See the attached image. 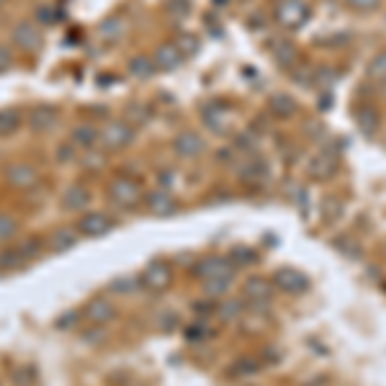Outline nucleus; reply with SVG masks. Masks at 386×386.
Returning <instances> with one entry per match:
<instances>
[{"instance_id":"1","label":"nucleus","mask_w":386,"mask_h":386,"mask_svg":"<svg viewBox=\"0 0 386 386\" xmlns=\"http://www.w3.org/2000/svg\"><path fill=\"white\" fill-rule=\"evenodd\" d=\"M106 193H108L111 206L119 208V211H129V208H134L142 201V186L134 178H129V175L113 178L108 183V191Z\"/></svg>"},{"instance_id":"2","label":"nucleus","mask_w":386,"mask_h":386,"mask_svg":"<svg viewBox=\"0 0 386 386\" xmlns=\"http://www.w3.org/2000/svg\"><path fill=\"white\" fill-rule=\"evenodd\" d=\"M232 273H235L232 260L222 258V255H208V258H201L199 263L193 266V275H196L201 283L216 281V278H232Z\"/></svg>"},{"instance_id":"3","label":"nucleus","mask_w":386,"mask_h":386,"mask_svg":"<svg viewBox=\"0 0 386 386\" xmlns=\"http://www.w3.org/2000/svg\"><path fill=\"white\" fill-rule=\"evenodd\" d=\"M75 230H77V235L90 239L106 237L113 230V219L108 214H104V211H82L77 224H75Z\"/></svg>"},{"instance_id":"4","label":"nucleus","mask_w":386,"mask_h":386,"mask_svg":"<svg viewBox=\"0 0 386 386\" xmlns=\"http://www.w3.org/2000/svg\"><path fill=\"white\" fill-rule=\"evenodd\" d=\"M11 42H13L15 49L21 52H39L42 49V31H39L37 21H18L11 31Z\"/></svg>"},{"instance_id":"5","label":"nucleus","mask_w":386,"mask_h":386,"mask_svg":"<svg viewBox=\"0 0 386 386\" xmlns=\"http://www.w3.org/2000/svg\"><path fill=\"white\" fill-rule=\"evenodd\" d=\"M173 283V268L168 266V263H163V260H157V263H152V266H147L144 270H142L139 275V286L147 291H155V294H160V291H165L168 286Z\"/></svg>"},{"instance_id":"6","label":"nucleus","mask_w":386,"mask_h":386,"mask_svg":"<svg viewBox=\"0 0 386 386\" xmlns=\"http://www.w3.org/2000/svg\"><path fill=\"white\" fill-rule=\"evenodd\" d=\"M101 142L106 149H124L134 142V127L129 121H108L101 129Z\"/></svg>"},{"instance_id":"7","label":"nucleus","mask_w":386,"mask_h":386,"mask_svg":"<svg viewBox=\"0 0 386 386\" xmlns=\"http://www.w3.org/2000/svg\"><path fill=\"white\" fill-rule=\"evenodd\" d=\"M306 15H309V8L304 0H278L275 3V18L286 29H297L299 23L306 21Z\"/></svg>"},{"instance_id":"8","label":"nucleus","mask_w":386,"mask_h":386,"mask_svg":"<svg viewBox=\"0 0 386 386\" xmlns=\"http://www.w3.org/2000/svg\"><path fill=\"white\" fill-rule=\"evenodd\" d=\"M39 170L31 163H13L6 168V183L15 191H31L37 186Z\"/></svg>"},{"instance_id":"9","label":"nucleus","mask_w":386,"mask_h":386,"mask_svg":"<svg viewBox=\"0 0 386 386\" xmlns=\"http://www.w3.org/2000/svg\"><path fill=\"white\" fill-rule=\"evenodd\" d=\"M273 286L283 294H301L309 289V278L297 268H281L273 275Z\"/></svg>"},{"instance_id":"10","label":"nucleus","mask_w":386,"mask_h":386,"mask_svg":"<svg viewBox=\"0 0 386 386\" xmlns=\"http://www.w3.org/2000/svg\"><path fill=\"white\" fill-rule=\"evenodd\" d=\"M144 204H147L149 214H155V216H170L178 211V201H175V196H173L168 188L149 191L147 196H144Z\"/></svg>"},{"instance_id":"11","label":"nucleus","mask_w":386,"mask_h":386,"mask_svg":"<svg viewBox=\"0 0 386 386\" xmlns=\"http://www.w3.org/2000/svg\"><path fill=\"white\" fill-rule=\"evenodd\" d=\"M237 178L245 180V183H250V186H255V183H263L268 175V168L263 160H258L255 155H242L237 160Z\"/></svg>"},{"instance_id":"12","label":"nucleus","mask_w":386,"mask_h":386,"mask_svg":"<svg viewBox=\"0 0 386 386\" xmlns=\"http://www.w3.org/2000/svg\"><path fill=\"white\" fill-rule=\"evenodd\" d=\"M337 165H340V155L335 152V149H322L317 155L312 157V163H309V175L314 180H322V178H330L335 170H337Z\"/></svg>"},{"instance_id":"13","label":"nucleus","mask_w":386,"mask_h":386,"mask_svg":"<svg viewBox=\"0 0 386 386\" xmlns=\"http://www.w3.org/2000/svg\"><path fill=\"white\" fill-rule=\"evenodd\" d=\"M173 152H175L180 160H196V157L204 152V139H201L196 132H183L173 139Z\"/></svg>"},{"instance_id":"14","label":"nucleus","mask_w":386,"mask_h":386,"mask_svg":"<svg viewBox=\"0 0 386 386\" xmlns=\"http://www.w3.org/2000/svg\"><path fill=\"white\" fill-rule=\"evenodd\" d=\"M85 317H88L93 325H108V322L116 317V306H113L111 299L93 297L88 304H85Z\"/></svg>"},{"instance_id":"15","label":"nucleus","mask_w":386,"mask_h":386,"mask_svg":"<svg viewBox=\"0 0 386 386\" xmlns=\"http://www.w3.org/2000/svg\"><path fill=\"white\" fill-rule=\"evenodd\" d=\"M242 294H245V299L250 301V304H268L270 301V294H273V286L263 278V275H253V278H247L245 283H242Z\"/></svg>"},{"instance_id":"16","label":"nucleus","mask_w":386,"mask_h":386,"mask_svg":"<svg viewBox=\"0 0 386 386\" xmlns=\"http://www.w3.org/2000/svg\"><path fill=\"white\" fill-rule=\"evenodd\" d=\"M90 199L93 196H90V191L85 186H70L62 193V208L73 211V214H82V211H88Z\"/></svg>"},{"instance_id":"17","label":"nucleus","mask_w":386,"mask_h":386,"mask_svg":"<svg viewBox=\"0 0 386 386\" xmlns=\"http://www.w3.org/2000/svg\"><path fill=\"white\" fill-rule=\"evenodd\" d=\"M77 245V230L75 227H60V230H54L46 239V247L52 250V253H67V250H73Z\"/></svg>"},{"instance_id":"18","label":"nucleus","mask_w":386,"mask_h":386,"mask_svg":"<svg viewBox=\"0 0 386 386\" xmlns=\"http://www.w3.org/2000/svg\"><path fill=\"white\" fill-rule=\"evenodd\" d=\"M180 60H183V52L175 44H160L152 54V62H155L157 70H175Z\"/></svg>"},{"instance_id":"19","label":"nucleus","mask_w":386,"mask_h":386,"mask_svg":"<svg viewBox=\"0 0 386 386\" xmlns=\"http://www.w3.org/2000/svg\"><path fill=\"white\" fill-rule=\"evenodd\" d=\"M54 124H57V108H52V106H39V108L29 111L31 132H49Z\"/></svg>"},{"instance_id":"20","label":"nucleus","mask_w":386,"mask_h":386,"mask_svg":"<svg viewBox=\"0 0 386 386\" xmlns=\"http://www.w3.org/2000/svg\"><path fill=\"white\" fill-rule=\"evenodd\" d=\"M98 137H101V132H98L93 124H77V127L70 132V144H73L75 149H90L96 144Z\"/></svg>"},{"instance_id":"21","label":"nucleus","mask_w":386,"mask_h":386,"mask_svg":"<svg viewBox=\"0 0 386 386\" xmlns=\"http://www.w3.org/2000/svg\"><path fill=\"white\" fill-rule=\"evenodd\" d=\"M129 73H132V77H137V80H147V77H152V75L157 73V67L155 62H152V57L139 54V57H132V60H129Z\"/></svg>"},{"instance_id":"22","label":"nucleus","mask_w":386,"mask_h":386,"mask_svg":"<svg viewBox=\"0 0 386 386\" xmlns=\"http://www.w3.org/2000/svg\"><path fill=\"white\" fill-rule=\"evenodd\" d=\"M23 119H21V111L15 108H0V137H11L21 129Z\"/></svg>"},{"instance_id":"23","label":"nucleus","mask_w":386,"mask_h":386,"mask_svg":"<svg viewBox=\"0 0 386 386\" xmlns=\"http://www.w3.org/2000/svg\"><path fill=\"white\" fill-rule=\"evenodd\" d=\"M121 34H124V23L119 18H106L98 26V37L104 39V42H116V39H121Z\"/></svg>"},{"instance_id":"24","label":"nucleus","mask_w":386,"mask_h":386,"mask_svg":"<svg viewBox=\"0 0 386 386\" xmlns=\"http://www.w3.org/2000/svg\"><path fill=\"white\" fill-rule=\"evenodd\" d=\"M29 260L18 253V247H8L0 253V270H15V268H23Z\"/></svg>"},{"instance_id":"25","label":"nucleus","mask_w":386,"mask_h":386,"mask_svg":"<svg viewBox=\"0 0 386 386\" xmlns=\"http://www.w3.org/2000/svg\"><path fill=\"white\" fill-rule=\"evenodd\" d=\"M270 111H273L275 116H294L297 101L291 96H275L273 101H270Z\"/></svg>"},{"instance_id":"26","label":"nucleus","mask_w":386,"mask_h":386,"mask_svg":"<svg viewBox=\"0 0 386 386\" xmlns=\"http://www.w3.org/2000/svg\"><path fill=\"white\" fill-rule=\"evenodd\" d=\"M15 232H18V224H15L13 216L0 211V245L11 242V239L15 237Z\"/></svg>"},{"instance_id":"27","label":"nucleus","mask_w":386,"mask_h":386,"mask_svg":"<svg viewBox=\"0 0 386 386\" xmlns=\"http://www.w3.org/2000/svg\"><path fill=\"white\" fill-rule=\"evenodd\" d=\"M368 77L371 80H386V49L368 62Z\"/></svg>"},{"instance_id":"28","label":"nucleus","mask_w":386,"mask_h":386,"mask_svg":"<svg viewBox=\"0 0 386 386\" xmlns=\"http://www.w3.org/2000/svg\"><path fill=\"white\" fill-rule=\"evenodd\" d=\"M15 247H18V253H21L26 260H34L39 253H42V242H39L37 237H23Z\"/></svg>"},{"instance_id":"29","label":"nucleus","mask_w":386,"mask_h":386,"mask_svg":"<svg viewBox=\"0 0 386 386\" xmlns=\"http://www.w3.org/2000/svg\"><path fill=\"white\" fill-rule=\"evenodd\" d=\"M232 286V278H216V281H206L204 283V289H206V294H211V297H222V294H227Z\"/></svg>"},{"instance_id":"30","label":"nucleus","mask_w":386,"mask_h":386,"mask_svg":"<svg viewBox=\"0 0 386 386\" xmlns=\"http://www.w3.org/2000/svg\"><path fill=\"white\" fill-rule=\"evenodd\" d=\"M239 312H242V301H224V304H219V309H216V314H219L222 320H235Z\"/></svg>"},{"instance_id":"31","label":"nucleus","mask_w":386,"mask_h":386,"mask_svg":"<svg viewBox=\"0 0 386 386\" xmlns=\"http://www.w3.org/2000/svg\"><path fill=\"white\" fill-rule=\"evenodd\" d=\"M230 260H232V266H239V263L247 266V263H255V255H253V250H247V247H235Z\"/></svg>"},{"instance_id":"32","label":"nucleus","mask_w":386,"mask_h":386,"mask_svg":"<svg viewBox=\"0 0 386 386\" xmlns=\"http://www.w3.org/2000/svg\"><path fill=\"white\" fill-rule=\"evenodd\" d=\"M34 18H37L39 26H49L54 21V8L52 6H39L34 11Z\"/></svg>"},{"instance_id":"33","label":"nucleus","mask_w":386,"mask_h":386,"mask_svg":"<svg viewBox=\"0 0 386 386\" xmlns=\"http://www.w3.org/2000/svg\"><path fill=\"white\" fill-rule=\"evenodd\" d=\"M73 157H75V147L70 142H65V144H60V147L54 149V160H57V163H70Z\"/></svg>"},{"instance_id":"34","label":"nucleus","mask_w":386,"mask_h":386,"mask_svg":"<svg viewBox=\"0 0 386 386\" xmlns=\"http://www.w3.org/2000/svg\"><path fill=\"white\" fill-rule=\"evenodd\" d=\"M322 211L327 214V219L332 222V219H337L340 216V211H342V204L337 199H327L325 201V206H322Z\"/></svg>"},{"instance_id":"35","label":"nucleus","mask_w":386,"mask_h":386,"mask_svg":"<svg viewBox=\"0 0 386 386\" xmlns=\"http://www.w3.org/2000/svg\"><path fill=\"white\" fill-rule=\"evenodd\" d=\"M206 335H208L206 325H199V322H196V325H191L186 330V337H188V340H204Z\"/></svg>"},{"instance_id":"36","label":"nucleus","mask_w":386,"mask_h":386,"mask_svg":"<svg viewBox=\"0 0 386 386\" xmlns=\"http://www.w3.org/2000/svg\"><path fill=\"white\" fill-rule=\"evenodd\" d=\"M175 325H178V317H175L173 312L160 314V320H157V327H160V330H165V332H168V330H173Z\"/></svg>"},{"instance_id":"37","label":"nucleus","mask_w":386,"mask_h":386,"mask_svg":"<svg viewBox=\"0 0 386 386\" xmlns=\"http://www.w3.org/2000/svg\"><path fill=\"white\" fill-rule=\"evenodd\" d=\"M175 46H178L180 52H188V54H191V52H196V46H199V42H196V39L188 37V34H186V37H180V39H178V44H175Z\"/></svg>"},{"instance_id":"38","label":"nucleus","mask_w":386,"mask_h":386,"mask_svg":"<svg viewBox=\"0 0 386 386\" xmlns=\"http://www.w3.org/2000/svg\"><path fill=\"white\" fill-rule=\"evenodd\" d=\"M127 116H129V121H134V124H137V121H139V124H144V121L149 119L147 108H142V106H139V108H137V106H134V108H129Z\"/></svg>"},{"instance_id":"39","label":"nucleus","mask_w":386,"mask_h":386,"mask_svg":"<svg viewBox=\"0 0 386 386\" xmlns=\"http://www.w3.org/2000/svg\"><path fill=\"white\" fill-rule=\"evenodd\" d=\"M77 320H80V314L77 312H67V314H62L60 320H57V327H60V330H67V327H73Z\"/></svg>"},{"instance_id":"40","label":"nucleus","mask_w":386,"mask_h":386,"mask_svg":"<svg viewBox=\"0 0 386 386\" xmlns=\"http://www.w3.org/2000/svg\"><path fill=\"white\" fill-rule=\"evenodd\" d=\"M82 340H85V342H101V340H104L101 325H96L93 330H85V332H82Z\"/></svg>"},{"instance_id":"41","label":"nucleus","mask_w":386,"mask_h":386,"mask_svg":"<svg viewBox=\"0 0 386 386\" xmlns=\"http://www.w3.org/2000/svg\"><path fill=\"white\" fill-rule=\"evenodd\" d=\"M11 62H13V57H11V49L0 44V73H6L8 67H11Z\"/></svg>"},{"instance_id":"42","label":"nucleus","mask_w":386,"mask_h":386,"mask_svg":"<svg viewBox=\"0 0 386 386\" xmlns=\"http://www.w3.org/2000/svg\"><path fill=\"white\" fill-rule=\"evenodd\" d=\"M132 286H139V281L134 283V281H129V278H121V281H113L111 283V289L119 291V294H127V291L132 289Z\"/></svg>"},{"instance_id":"43","label":"nucleus","mask_w":386,"mask_h":386,"mask_svg":"<svg viewBox=\"0 0 386 386\" xmlns=\"http://www.w3.org/2000/svg\"><path fill=\"white\" fill-rule=\"evenodd\" d=\"M348 3L358 11H371V8L379 6V0H348Z\"/></svg>"},{"instance_id":"44","label":"nucleus","mask_w":386,"mask_h":386,"mask_svg":"<svg viewBox=\"0 0 386 386\" xmlns=\"http://www.w3.org/2000/svg\"><path fill=\"white\" fill-rule=\"evenodd\" d=\"M157 180H160V183H165V186H170V183H173L170 170H165V175H160V178H157Z\"/></svg>"},{"instance_id":"45","label":"nucleus","mask_w":386,"mask_h":386,"mask_svg":"<svg viewBox=\"0 0 386 386\" xmlns=\"http://www.w3.org/2000/svg\"><path fill=\"white\" fill-rule=\"evenodd\" d=\"M3 6H6V0H0V8H3Z\"/></svg>"}]
</instances>
